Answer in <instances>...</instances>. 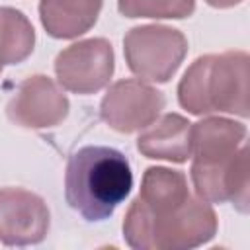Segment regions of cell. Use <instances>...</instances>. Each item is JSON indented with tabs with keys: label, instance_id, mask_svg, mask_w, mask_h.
<instances>
[{
	"label": "cell",
	"instance_id": "cell-1",
	"mask_svg": "<svg viewBox=\"0 0 250 250\" xmlns=\"http://www.w3.org/2000/svg\"><path fill=\"white\" fill-rule=\"evenodd\" d=\"M121 229L135 250H189L213 240L219 223L211 203L191 195L184 172L150 166Z\"/></svg>",
	"mask_w": 250,
	"mask_h": 250
},
{
	"label": "cell",
	"instance_id": "cell-2",
	"mask_svg": "<svg viewBox=\"0 0 250 250\" xmlns=\"http://www.w3.org/2000/svg\"><path fill=\"white\" fill-rule=\"evenodd\" d=\"M246 125L227 117H205L191 123V182L209 203L230 201L248 213V146Z\"/></svg>",
	"mask_w": 250,
	"mask_h": 250
},
{
	"label": "cell",
	"instance_id": "cell-3",
	"mask_svg": "<svg viewBox=\"0 0 250 250\" xmlns=\"http://www.w3.org/2000/svg\"><path fill=\"white\" fill-rule=\"evenodd\" d=\"M131 164L117 148L100 145L82 146L74 150L66 162V203L88 223L109 219L131 193Z\"/></svg>",
	"mask_w": 250,
	"mask_h": 250
},
{
	"label": "cell",
	"instance_id": "cell-4",
	"mask_svg": "<svg viewBox=\"0 0 250 250\" xmlns=\"http://www.w3.org/2000/svg\"><path fill=\"white\" fill-rule=\"evenodd\" d=\"M250 57L225 51L197 57L178 84V104L191 115L230 113L248 117Z\"/></svg>",
	"mask_w": 250,
	"mask_h": 250
},
{
	"label": "cell",
	"instance_id": "cell-5",
	"mask_svg": "<svg viewBox=\"0 0 250 250\" xmlns=\"http://www.w3.org/2000/svg\"><path fill=\"white\" fill-rule=\"evenodd\" d=\"M123 55L135 76L164 84L182 66L188 55V39L180 29L170 25H135L123 37Z\"/></svg>",
	"mask_w": 250,
	"mask_h": 250
},
{
	"label": "cell",
	"instance_id": "cell-6",
	"mask_svg": "<svg viewBox=\"0 0 250 250\" xmlns=\"http://www.w3.org/2000/svg\"><path fill=\"white\" fill-rule=\"evenodd\" d=\"M115 70L113 47L104 37L76 41L55 59V74L62 90L90 96L104 90Z\"/></svg>",
	"mask_w": 250,
	"mask_h": 250
},
{
	"label": "cell",
	"instance_id": "cell-7",
	"mask_svg": "<svg viewBox=\"0 0 250 250\" xmlns=\"http://www.w3.org/2000/svg\"><path fill=\"white\" fill-rule=\"evenodd\" d=\"M166 105L160 90L141 78H123L113 82L100 102L102 121L117 133H135L158 119Z\"/></svg>",
	"mask_w": 250,
	"mask_h": 250
},
{
	"label": "cell",
	"instance_id": "cell-8",
	"mask_svg": "<svg viewBox=\"0 0 250 250\" xmlns=\"http://www.w3.org/2000/svg\"><path fill=\"white\" fill-rule=\"evenodd\" d=\"M70 102L59 82L47 74L27 76L6 105L8 119L23 129H53L61 125Z\"/></svg>",
	"mask_w": 250,
	"mask_h": 250
},
{
	"label": "cell",
	"instance_id": "cell-9",
	"mask_svg": "<svg viewBox=\"0 0 250 250\" xmlns=\"http://www.w3.org/2000/svg\"><path fill=\"white\" fill-rule=\"evenodd\" d=\"M51 213L45 199L23 188H0V242L31 246L45 240Z\"/></svg>",
	"mask_w": 250,
	"mask_h": 250
},
{
	"label": "cell",
	"instance_id": "cell-10",
	"mask_svg": "<svg viewBox=\"0 0 250 250\" xmlns=\"http://www.w3.org/2000/svg\"><path fill=\"white\" fill-rule=\"evenodd\" d=\"M137 150L152 160L182 164L191 156V123L180 113H166L137 137Z\"/></svg>",
	"mask_w": 250,
	"mask_h": 250
},
{
	"label": "cell",
	"instance_id": "cell-11",
	"mask_svg": "<svg viewBox=\"0 0 250 250\" xmlns=\"http://www.w3.org/2000/svg\"><path fill=\"white\" fill-rule=\"evenodd\" d=\"M104 0H41L39 20L55 39H76L90 31L102 12Z\"/></svg>",
	"mask_w": 250,
	"mask_h": 250
},
{
	"label": "cell",
	"instance_id": "cell-12",
	"mask_svg": "<svg viewBox=\"0 0 250 250\" xmlns=\"http://www.w3.org/2000/svg\"><path fill=\"white\" fill-rule=\"evenodd\" d=\"M35 47V29L27 16L16 8H0V64L23 62Z\"/></svg>",
	"mask_w": 250,
	"mask_h": 250
},
{
	"label": "cell",
	"instance_id": "cell-13",
	"mask_svg": "<svg viewBox=\"0 0 250 250\" xmlns=\"http://www.w3.org/2000/svg\"><path fill=\"white\" fill-rule=\"evenodd\" d=\"M117 10L125 18L184 20L195 12V0H117Z\"/></svg>",
	"mask_w": 250,
	"mask_h": 250
},
{
	"label": "cell",
	"instance_id": "cell-14",
	"mask_svg": "<svg viewBox=\"0 0 250 250\" xmlns=\"http://www.w3.org/2000/svg\"><path fill=\"white\" fill-rule=\"evenodd\" d=\"M209 6L213 8H219V10H225V8H234L238 4H242L244 0H205Z\"/></svg>",
	"mask_w": 250,
	"mask_h": 250
},
{
	"label": "cell",
	"instance_id": "cell-15",
	"mask_svg": "<svg viewBox=\"0 0 250 250\" xmlns=\"http://www.w3.org/2000/svg\"><path fill=\"white\" fill-rule=\"evenodd\" d=\"M0 74H2V64H0Z\"/></svg>",
	"mask_w": 250,
	"mask_h": 250
}]
</instances>
